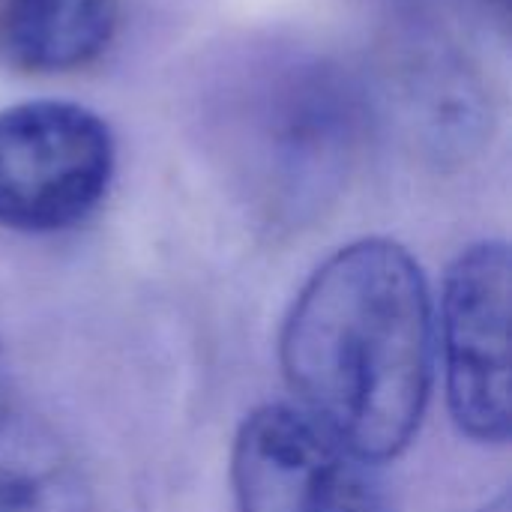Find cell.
<instances>
[{
  "mask_svg": "<svg viewBox=\"0 0 512 512\" xmlns=\"http://www.w3.org/2000/svg\"><path fill=\"white\" fill-rule=\"evenodd\" d=\"M279 363L300 411L351 453L369 465L405 453L435 369L432 294L414 255L387 237L336 249L294 297Z\"/></svg>",
  "mask_w": 512,
  "mask_h": 512,
  "instance_id": "cell-1",
  "label": "cell"
},
{
  "mask_svg": "<svg viewBox=\"0 0 512 512\" xmlns=\"http://www.w3.org/2000/svg\"><path fill=\"white\" fill-rule=\"evenodd\" d=\"M114 177L108 123L75 102L0 111V228L54 234L84 222Z\"/></svg>",
  "mask_w": 512,
  "mask_h": 512,
  "instance_id": "cell-2",
  "label": "cell"
},
{
  "mask_svg": "<svg viewBox=\"0 0 512 512\" xmlns=\"http://www.w3.org/2000/svg\"><path fill=\"white\" fill-rule=\"evenodd\" d=\"M453 423L477 444H507L510 387V249L483 240L447 270L438 324Z\"/></svg>",
  "mask_w": 512,
  "mask_h": 512,
  "instance_id": "cell-3",
  "label": "cell"
},
{
  "mask_svg": "<svg viewBox=\"0 0 512 512\" xmlns=\"http://www.w3.org/2000/svg\"><path fill=\"white\" fill-rule=\"evenodd\" d=\"M237 512H387L369 462L291 405H261L231 450Z\"/></svg>",
  "mask_w": 512,
  "mask_h": 512,
  "instance_id": "cell-4",
  "label": "cell"
},
{
  "mask_svg": "<svg viewBox=\"0 0 512 512\" xmlns=\"http://www.w3.org/2000/svg\"><path fill=\"white\" fill-rule=\"evenodd\" d=\"M117 0H0V63L60 75L93 63L114 39Z\"/></svg>",
  "mask_w": 512,
  "mask_h": 512,
  "instance_id": "cell-5",
  "label": "cell"
},
{
  "mask_svg": "<svg viewBox=\"0 0 512 512\" xmlns=\"http://www.w3.org/2000/svg\"><path fill=\"white\" fill-rule=\"evenodd\" d=\"M0 512H93L90 483L66 441L0 402Z\"/></svg>",
  "mask_w": 512,
  "mask_h": 512,
  "instance_id": "cell-6",
  "label": "cell"
},
{
  "mask_svg": "<svg viewBox=\"0 0 512 512\" xmlns=\"http://www.w3.org/2000/svg\"><path fill=\"white\" fill-rule=\"evenodd\" d=\"M393 93L405 105V120L426 132L432 144L453 141L468 144L477 138L486 117L483 90L477 87L465 57L453 48H438V42L411 51L393 75Z\"/></svg>",
  "mask_w": 512,
  "mask_h": 512,
  "instance_id": "cell-7",
  "label": "cell"
},
{
  "mask_svg": "<svg viewBox=\"0 0 512 512\" xmlns=\"http://www.w3.org/2000/svg\"><path fill=\"white\" fill-rule=\"evenodd\" d=\"M483 512H510V495H507V492H501L492 504H486V510Z\"/></svg>",
  "mask_w": 512,
  "mask_h": 512,
  "instance_id": "cell-8",
  "label": "cell"
},
{
  "mask_svg": "<svg viewBox=\"0 0 512 512\" xmlns=\"http://www.w3.org/2000/svg\"><path fill=\"white\" fill-rule=\"evenodd\" d=\"M3 387H6V357H3V348H0V402H3Z\"/></svg>",
  "mask_w": 512,
  "mask_h": 512,
  "instance_id": "cell-9",
  "label": "cell"
}]
</instances>
